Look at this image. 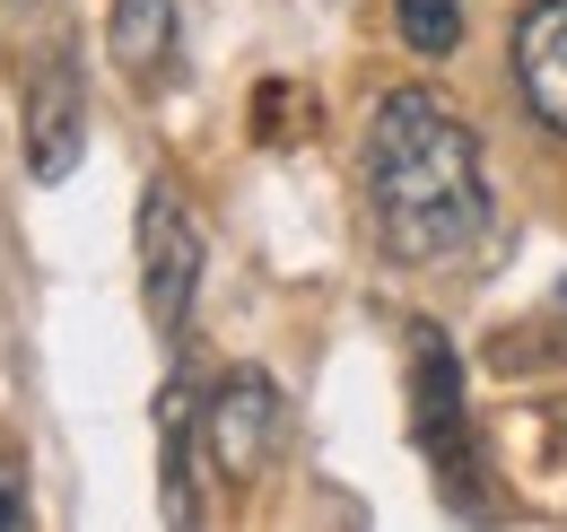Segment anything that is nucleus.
<instances>
[{"label":"nucleus","mask_w":567,"mask_h":532,"mask_svg":"<svg viewBox=\"0 0 567 532\" xmlns=\"http://www.w3.org/2000/svg\"><path fill=\"white\" fill-rule=\"evenodd\" d=\"M367 218H375V245L393 263H445L481 236V218H489L481 140L445 96L402 88V96L375 105V123H367Z\"/></svg>","instance_id":"f257e3e1"},{"label":"nucleus","mask_w":567,"mask_h":532,"mask_svg":"<svg viewBox=\"0 0 567 532\" xmlns=\"http://www.w3.org/2000/svg\"><path fill=\"white\" fill-rule=\"evenodd\" d=\"M202 446H210V471L227 489H254L262 471L280 463L288 446V401L262 367H236L210 401H202Z\"/></svg>","instance_id":"f03ea898"},{"label":"nucleus","mask_w":567,"mask_h":532,"mask_svg":"<svg viewBox=\"0 0 567 532\" xmlns=\"http://www.w3.org/2000/svg\"><path fill=\"white\" fill-rule=\"evenodd\" d=\"M193 279H202V227L175 201V184H148L141 193V297H148V324L157 332H184Z\"/></svg>","instance_id":"7ed1b4c3"},{"label":"nucleus","mask_w":567,"mask_h":532,"mask_svg":"<svg viewBox=\"0 0 567 532\" xmlns=\"http://www.w3.org/2000/svg\"><path fill=\"white\" fill-rule=\"evenodd\" d=\"M87 149V96H79L71 53H44L35 88H27V175L35 184H62Z\"/></svg>","instance_id":"20e7f679"},{"label":"nucleus","mask_w":567,"mask_h":532,"mask_svg":"<svg viewBox=\"0 0 567 532\" xmlns=\"http://www.w3.org/2000/svg\"><path fill=\"white\" fill-rule=\"evenodd\" d=\"M515 88L533 105V123L567 140V0H533L515 27Z\"/></svg>","instance_id":"39448f33"},{"label":"nucleus","mask_w":567,"mask_h":532,"mask_svg":"<svg viewBox=\"0 0 567 532\" xmlns=\"http://www.w3.org/2000/svg\"><path fill=\"white\" fill-rule=\"evenodd\" d=\"M105 53L132 88H157L175 70V0H114L105 18Z\"/></svg>","instance_id":"423d86ee"},{"label":"nucleus","mask_w":567,"mask_h":532,"mask_svg":"<svg viewBox=\"0 0 567 532\" xmlns=\"http://www.w3.org/2000/svg\"><path fill=\"white\" fill-rule=\"evenodd\" d=\"M411 410H420V437L427 446H445L454 428H463V367H454V349L427 332H411Z\"/></svg>","instance_id":"0eeeda50"},{"label":"nucleus","mask_w":567,"mask_h":532,"mask_svg":"<svg viewBox=\"0 0 567 532\" xmlns=\"http://www.w3.org/2000/svg\"><path fill=\"white\" fill-rule=\"evenodd\" d=\"M193 428H202V401L184 393V385H166V401H157V454H166V507L175 515H193Z\"/></svg>","instance_id":"6e6552de"},{"label":"nucleus","mask_w":567,"mask_h":532,"mask_svg":"<svg viewBox=\"0 0 567 532\" xmlns=\"http://www.w3.org/2000/svg\"><path fill=\"white\" fill-rule=\"evenodd\" d=\"M393 27L411 53H454L463 44V0H393Z\"/></svg>","instance_id":"1a4fd4ad"},{"label":"nucleus","mask_w":567,"mask_h":532,"mask_svg":"<svg viewBox=\"0 0 567 532\" xmlns=\"http://www.w3.org/2000/svg\"><path fill=\"white\" fill-rule=\"evenodd\" d=\"M18 524H27V471L0 454V532H18Z\"/></svg>","instance_id":"9d476101"}]
</instances>
